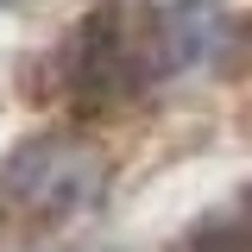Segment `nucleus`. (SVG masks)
Instances as JSON below:
<instances>
[{
  "label": "nucleus",
  "instance_id": "1",
  "mask_svg": "<svg viewBox=\"0 0 252 252\" xmlns=\"http://www.w3.org/2000/svg\"><path fill=\"white\" fill-rule=\"evenodd\" d=\"M158 69V19L139 0H101L57 51V94L76 114H114Z\"/></svg>",
  "mask_w": 252,
  "mask_h": 252
},
{
  "label": "nucleus",
  "instance_id": "2",
  "mask_svg": "<svg viewBox=\"0 0 252 252\" xmlns=\"http://www.w3.org/2000/svg\"><path fill=\"white\" fill-rule=\"evenodd\" d=\"M107 183L101 158L76 139H26L6 158V195L38 220H69L82 215Z\"/></svg>",
  "mask_w": 252,
  "mask_h": 252
},
{
  "label": "nucleus",
  "instance_id": "3",
  "mask_svg": "<svg viewBox=\"0 0 252 252\" xmlns=\"http://www.w3.org/2000/svg\"><path fill=\"white\" fill-rule=\"evenodd\" d=\"M177 252H252V195L227 202V208H215V215H202L183 233Z\"/></svg>",
  "mask_w": 252,
  "mask_h": 252
}]
</instances>
